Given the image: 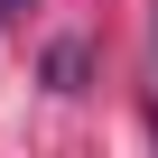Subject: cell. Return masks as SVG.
Listing matches in <instances>:
<instances>
[{"label":"cell","instance_id":"6da1fadb","mask_svg":"<svg viewBox=\"0 0 158 158\" xmlns=\"http://www.w3.org/2000/svg\"><path fill=\"white\" fill-rule=\"evenodd\" d=\"M47 74H56V93H74V84H84V47H56V56H47Z\"/></svg>","mask_w":158,"mask_h":158}]
</instances>
